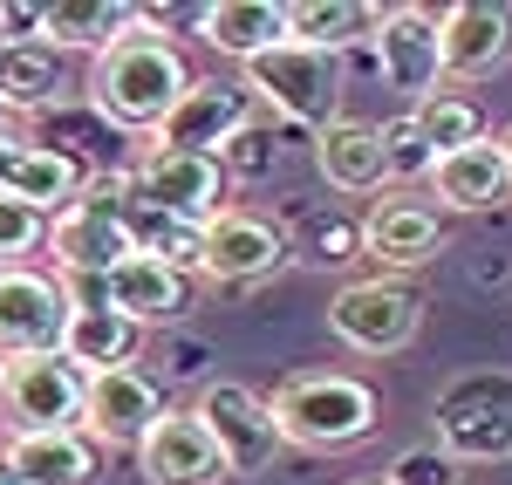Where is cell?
Instances as JSON below:
<instances>
[{"instance_id":"obj_35","label":"cell","mask_w":512,"mask_h":485,"mask_svg":"<svg viewBox=\"0 0 512 485\" xmlns=\"http://www.w3.org/2000/svg\"><path fill=\"white\" fill-rule=\"evenodd\" d=\"M28 158V137H14V130H0V199H7V185H14V171Z\"/></svg>"},{"instance_id":"obj_9","label":"cell","mask_w":512,"mask_h":485,"mask_svg":"<svg viewBox=\"0 0 512 485\" xmlns=\"http://www.w3.org/2000/svg\"><path fill=\"white\" fill-rule=\"evenodd\" d=\"M62 328H69V294L35 267H0V356H62Z\"/></svg>"},{"instance_id":"obj_1","label":"cell","mask_w":512,"mask_h":485,"mask_svg":"<svg viewBox=\"0 0 512 485\" xmlns=\"http://www.w3.org/2000/svg\"><path fill=\"white\" fill-rule=\"evenodd\" d=\"M192 69H185V48L151 28V21H137L123 41H110L103 55H96V69H89V110L110 123V130H151L158 137V123L185 103V89H192Z\"/></svg>"},{"instance_id":"obj_37","label":"cell","mask_w":512,"mask_h":485,"mask_svg":"<svg viewBox=\"0 0 512 485\" xmlns=\"http://www.w3.org/2000/svg\"><path fill=\"white\" fill-rule=\"evenodd\" d=\"M0 485H21V479H14V472H7V465H0Z\"/></svg>"},{"instance_id":"obj_31","label":"cell","mask_w":512,"mask_h":485,"mask_svg":"<svg viewBox=\"0 0 512 485\" xmlns=\"http://www.w3.org/2000/svg\"><path fill=\"white\" fill-rule=\"evenodd\" d=\"M383 151H390V178H431V164H437V151L424 144L417 117H390L383 123Z\"/></svg>"},{"instance_id":"obj_16","label":"cell","mask_w":512,"mask_h":485,"mask_svg":"<svg viewBox=\"0 0 512 485\" xmlns=\"http://www.w3.org/2000/svg\"><path fill=\"white\" fill-rule=\"evenodd\" d=\"M48 240H55V274H110L117 260L137 253L130 219H123L117 205H96V199H76L48 226Z\"/></svg>"},{"instance_id":"obj_6","label":"cell","mask_w":512,"mask_h":485,"mask_svg":"<svg viewBox=\"0 0 512 485\" xmlns=\"http://www.w3.org/2000/svg\"><path fill=\"white\" fill-rule=\"evenodd\" d=\"M437 451H451L458 465L478 458H506L512 451V376H458L437 397Z\"/></svg>"},{"instance_id":"obj_2","label":"cell","mask_w":512,"mask_h":485,"mask_svg":"<svg viewBox=\"0 0 512 485\" xmlns=\"http://www.w3.org/2000/svg\"><path fill=\"white\" fill-rule=\"evenodd\" d=\"M267 404H274L280 438L301 451H349L376 431V390L362 376H342V369L287 376Z\"/></svg>"},{"instance_id":"obj_32","label":"cell","mask_w":512,"mask_h":485,"mask_svg":"<svg viewBox=\"0 0 512 485\" xmlns=\"http://www.w3.org/2000/svg\"><path fill=\"white\" fill-rule=\"evenodd\" d=\"M390 485H458V458L437 445H410V451H396Z\"/></svg>"},{"instance_id":"obj_15","label":"cell","mask_w":512,"mask_h":485,"mask_svg":"<svg viewBox=\"0 0 512 485\" xmlns=\"http://www.w3.org/2000/svg\"><path fill=\"white\" fill-rule=\"evenodd\" d=\"M137 465L151 485H219L226 472V451L212 445V431L198 424V410H164L158 431L137 445Z\"/></svg>"},{"instance_id":"obj_25","label":"cell","mask_w":512,"mask_h":485,"mask_svg":"<svg viewBox=\"0 0 512 485\" xmlns=\"http://www.w3.org/2000/svg\"><path fill=\"white\" fill-rule=\"evenodd\" d=\"M376 28H383V7H369V0H294L287 7V35L321 48V55L376 41Z\"/></svg>"},{"instance_id":"obj_11","label":"cell","mask_w":512,"mask_h":485,"mask_svg":"<svg viewBox=\"0 0 512 485\" xmlns=\"http://www.w3.org/2000/svg\"><path fill=\"white\" fill-rule=\"evenodd\" d=\"M376 69L396 96L410 103H431L437 82H444V35H437L431 7H383V28H376Z\"/></svg>"},{"instance_id":"obj_8","label":"cell","mask_w":512,"mask_h":485,"mask_svg":"<svg viewBox=\"0 0 512 485\" xmlns=\"http://www.w3.org/2000/svg\"><path fill=\"white\" fill-rule=\"evenodd\" d=\"M0 404L14 417V431H82L89 376L69 356H21V363H7Z\"/></svg>"},{"instance_id":"obj_10","label":"cell","mask_w":512,"mask_h":485,"mask_svg":"<svg viewBox=\"0 0 512 485\" xmlns=\"http://www.w3.org/2000/svg\"><path fill=\"white\" fill-rule=\"evenodd\" d=\"M239 130H253V96H246V82L205 76V82H192V89H185V103L158 123V137H151V144L198 151V158H226Z\"/></svg>"},{"instance_id":"obj_7","label":"cell","mask_w":512,"mask_h":485,"mask_svg":"<svg viewBox=\"0 0 512 485\" xmlns=\"http://www.w3.org/2000/svg\"><path fill=\"white\" fill-rule=\"evenodd\" d=\"M137 178V199L171 212V219H192V226H212L226 212V164L198 158V151H171V144H151L144 158L130 164Z\"/></svg>"},{"instance_id":"obj_34","label":"cell","mask_w":512,"mask_h":485,"mask_svg":"<svg viewBox=\"0 0 512 485\" xmlns=\"http://www.w3.org/2000/svg\"><path fill=\"white\" fill-rule=\"evenodd\" d=\"M41 28H48V7L41 0H7L0 7V35L7 41H41Z\"/></svg>"},{"instance_id":"obj_36","label":"cell","mask_w":512,"mask_h":485,"mask_svg":"<svg viewBox=\"0 0 512 485\" xmlns=\"http://www.w3.org/2000/svg\"><path fill=\"white\" fill-rule=\"evenodd\" d=\"M499 151H506V164H512V123H506V137H499Z\"/></svg>"},{"instance_id":"obj_18","label":"cell","mask_w":512,"mask_h":485,"mask_svg":"<svg viewBox=\"0 0 512 485\" xmlns=\"http://www.w3.org/2000/svg\"><path fill=\"white\" fill-rule=\"evenodd\" d=\"M110 308L130 315L137 328H171V322H185V308H192V274L164 267L151 253H130V260L110 267Z\"/></svg>"},{"instance_id":"obj_28","label":"cell","mask_w":512,"mask_h":485,"mask_svg":"<svg viewBox=\"0 0 512 485\" xmlns=\"http://www.w3.org/2000/svg\"><path fill=\"white\" fill-rule=\"evenodd\" d=\"M410 117H417V130H424V144H431L437 158H451V151H465V144H485V117H478L472 96L437 89L431 103H417Z\"/></svg>"},{"instance_id":"obj_5","label":"cell","mask_w":512,"mask_h":485,"mask_svg":"<svg viewBox=\"0 0 512 485\" xmlns=\"http://www.w3.org/2000/svg\"><path fill=\"white\" fill-rule=\"evenodd\" d=\"M328 328L362 349V356H396V349H410L417 342V328H424V301H417V287L410 281H390V274H376V281H349L335 301H328Z\"/></svg>"},{"instance_id":"obj_4","label":"cell","mask_w":512,"mask_h":485,"mask_svg":"<svg viewBox=\"0 0 512 485\" xmlns=\"http://www.w3.org/2000/svg\"><path fill=\"white\" fill-rule=\"evenodd\" d=\"M198 424L212 431V445L226 451V472L233 479H253V472H267L287 438H280L274 424V404L260 397V390H246V383H226V376H212L205 390H198Z\"/></svg>"},{"instance_id":"obj_17","label":"cell","mask_w":512,"mask_h":485,"mask_svg":"<svg viewBox=\"0 0 512 485\" xmlns=\"http://www.w3.org/2000/svg\"><path fill=\"white\" fill-rule=\"evenodd\" d=\"M362 253L383 260V267H424V260L444 253V219L424 199L390 192V199H376L362 212Z\"/></svg>"},{"instance_id":"obj_13","label":"cell","mask_w":512,"mask_h":485,"mask_svg":"<svg viewBox=\"0 0 512 485\" xmlns=\"http://www.w3.org/2000/svg\"><path fill=\"white\" fill-rule=\"evenodd\" d=\"M287 253H294V246L280 240L267 219H253V212H219V219L205 226L198 274L219 281V287H253V281H267V274H280Z\"/></svg>"},{"instance_id":"obj_3","label":"cell","mask_w":512,"mask_h":485,"mask_svg":"<svg viewBox=\"0 0 512 485\" xmlns=\"http://www.w3.org/2000/svg\"><path fill=\"white\" fill-rule=\"evenodd\" d=\"M246 96L253 103H267L280 123H294V130H328L335 123V103H342V62L335 55H321V48H308V41H280V48H267V55H253L246 62Z\"/></svg>"},{"instance_id":"obj_39","label":"cell","mask_w":512,"mask_h":485,"mask_svg":"<svg viewBox=\"0 0 512 485\" xmlns=\"http://www.w3.org/2000/svg\"><path fill=\"white\" fill-rule=\"evenodd\" d=\"M362 485H390V479H362Z\"/></svg>"},{"instance_id":"obj_38","label":"cell","mask_w":512,"mask_h":485,"mask_svg":"<svg viewBox=\"0 0 512 485\" xmlns=\"http://www.w3.org/2000/svg\"><path fill=\"white\" fill-rule=\"evenodd\" d=\"M0 383H7V356H0Z\"/></svg>"},{"instance_id":"obj_29","label":"cell","mask_w":512,"mask_h":485,"mask_svg":"<svg viewBox=\"0 0 512 485\" xmlns=\"http://www.w3.org/2000/svg\"><path fill=\"white\" fill-rule=\"evenodd\" d=\"M301 253L321 260V267H349V260H362V219H349V212H315V219L301 226Z\"/></svg>"},{"instance_id":"obj_24","label":"cell","mask_w":512,"mask_h":485,"mask_svg":"<svg viewBox=\"0 0 512 485\" xmlns=\"http://www.w3.org/2000/svg\"><path fill=\"white\" fill-rule=\"evenodd\" d=\"M137 21H144V7H130V0H48V28H41V41L103 55V48L123 41Z\"/></svg>"},{"instance_id":"obj_14","label":"cell","mask_w":512,"mask_h":485,"mask_svg":"<svg viewBox=\"0 0 512 485\" xmlns=\"http://www.w3.org/2000/svg\"><path fill=\"white\" fill-rule=\"evenodd\" d=\"M437 35H444V76L485 82L512 62V7H499V0H458V7L437 14Z\"/></svg>"},{"instance_id":"obj_12","label":"cell","mask_w":512,"mask_h":485,"mask_svg":"<svg viewBox=\"0 0 512 485\" xmlns=\"http://www.w3.org/2000/svg\"><path fill=\"white\" fill-rule=\"evenodd\" d=\"M164 390L144 376V369L130 363V369H103V376H89V404H82V431L96 438L103 451H117V445H144L151 431H158V417H164Z\"/></svg>"},{"instance_id":"obj_26","label":"cell","mask_w":512,"mask_h":485,"mask_svg":"<svg viewBox=\"0 0 512 485\" xmlns=\"http://www.w3.org/2000/svg\"><path fill=\"white\" fill-rule=\"evenodd\" d=\"M62 89V48L55 41H0V110L35 117Z\"/></svg>"},{"instance_id":"obj_20","label":"cell","mask_w":512,"mask_h":485,"mask_svg":"<svg viewBox=\"0 0 512 485\" xmlns=\"http://www.w3.org/2000/svg\"><path fill=\"white\" fill-rule=\"evenodd\" d=\"M315 171L335 192H383L390 185V151H383V123L335 117L315 137Z\"/></svg>"},{"instance_id":"obj_21","label":"cell","mask_w":512,"mask_h":485,"mask_svg":"<svg viewBox=\"0 0 512 485\" xmlns=\"http://www.w3.org/2000/svg\"><path fill=\"white\" fill-rule=\"evenodd\" d=\"M431 185L451 212H492V205L512 199V164H506V151H499V137H485V144H465V151L437 158Z\"/></svg>"},{"instance_id":"obj_22","label":"cell","mask_w":512,"mask_h":485,"mask_svg":"<svg viewBox=\"0 0 512 485\" xmlns=\"http://www.w3.org/2000/svg\"><path fill=\"white\" fill-rule=\"evenodd\" d=\"M198 41L233 55L239 69L253 55H267L287 41V7L280 0H219V7H198Z\"/></svg>"},{"instance_id":"obj_27","label":"cell","mask_w":512,"mask_h":485,"mask_svg":"<svg viewBox=\"0 0 512 485\" xmlns=\"http://www.w3.org/2000/svg\"><path fill=\"white\" fill-rule=\"evenodd\" d=\"M123 219H130V240H137V253H151V260H164V267H178V274H198L205 226H192V219H171V212H158V205H144V199L123 205Z\"/></svg>"},{"instance_id":"obj_30","label":"cell","mask_w":512,"mask_h":485,"mask_svg":"<svg viewBox=\"0 0 512 485\" xmlns=\"http://www.w3.org/2000/svg\"><path fill=\"white\" fill-rule=\"evenodd\" d=\"M48 212H35V205L21 199H0V267H21L28 253H41L48 246Z\"/></svg>"},{"instance_id":"obj_19","label":"cell","mask_w":512,"mask_h":485,"mask_svg":"<svg viewBox=\"0 0 512 485\" xmlns=\"http://www.w3.org/2000/svg\"><path fill=\"white\" fill-rule=\"evenodd\" d=\"M96 458H103V445L89 431H14L0 451V465L21 485H89Z\"/></svg>"},{"instance_id":"obj_33","label":"cell","mask_w":512,"mask_h":485,"mask_svg":"<svg viewBox=\"0 0 512 485\" xmlns=\"http://www.w3.org/2000/svg\"><path fill=\"white\" fill-rule=\"evenodd\" d=\"M274 158H280V144L267 137V130H239V137H233V151H226L219 164H233V171H267Z\"/></svg>"},{"instance_id":"obj_23","label":"cell","mask_w":512,"mask_h":485,"mask_svg":"<svg viewBox=\"0 0 512 485\" xmlns=\"http://www.w3.org/2000/svg\"><path fill=\"white\" fill-rule=\"evenodd\" d=\"M137 335L144 328L117 315V308H69V328H62V356L82 369V376H103V369H130L137 363Z\"/></svg>"}]
</instances>
